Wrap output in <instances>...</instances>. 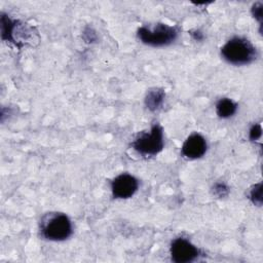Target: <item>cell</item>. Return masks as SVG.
<instances>
[{
  "instance_id": "obj_1",
  "label": "cell",
  "mask_w": 263,
  "mask_h": 263,
  "mask_svg": "<svg viewBox=\"0 0 263 263\" xmlns=\"http://www.w3.org/2000/svg\"><path fill=\"white\" fill-rule=\"evenodd\" d=\"M221 54L225 61L236 66L250 64L257 57L255 46L248 39L241 37L228 40L222 46Z\"/></svg>"
},
{
  "instance_id": "obj_2",
  "label": "cell",
  "mask_w": 263,
  "mask_h": 263,
  "mask_svg": "<svg viewBox=\"0 0 263 263\" xmlns=\"http://www.w3.org/2000/svg\"><path fill=\"white\" fill-rule=\"evenodd\" d=\"M40 230L43 237L53 241L69 238L73 231L69 217L63 213L46 214L41 220Z\"/></svg>"
},
{
  "instance_id": "obj_3",
  "label": "cell",
  "mask_w": 263,
  "mask_h": 263,
  "mask_svg": "<svg viewBox=\"0 0 263 263\" xmlns=\"http://www.w3.org/2000/svg\"><path fill=\"white\" fill-rule=\"evenodd\" d=\"M164 146L162 127L154 124L150 132L141 133L132 143V147L140 154L153 156L158 154Z\"/></svg>"
},
{
  "instance_id": "obj_4",
  "label": "cell",
  "mask_w": 263,
  "mask_h": 263,
  "mask_svg": "<svg viewBox=\"0 0 263 263\" xmlns=\"http://www.w3.org/2000/svg\"><path fill=\"white\" fill-rule=\"evenodd\" d=\"M139 39L150 46H165L173 43L178 37V30L175 27L157 24L154 28L142 27L138 30Z\"/></svg>"
},
{
  "instance_id": "obj_5",
  "label": "cell",
  "mask_w": 263,
  "mask_h": 263,
  "mask_svg": "<svg viewBox=\"0 0 263 263\" xmlns=\"http://www.w3.org/2000/svg\"><path fill=\"white\" fill-rule=\"evenodd\" d=\"M33 29L21 24L18 21L11 20L5 14H1V37L3 40L13 42L21 46V42H26L33 35Z\"/></svg>"
},
{
  "instance_id": "obj_6",
  "label": "cell",
  "mask_w": 263,
  "mask_h": 263,
  "mask_svg": "<svg viewBox=\"0 0 263 263\" xmlns=\"http://www.w3.org/2000/svg\"><path fill=\"white\" fill-rule=\"evenodd\" d=\"M171 258L176 263H189L194 261L199 250L184 237H178L173 240L170 249Z\"/></svg>"
},
{
  "instance_id": "obj_7",
  "label": "cell",
  "mask_w": 263,
  "mask_h": 263,
  "mask_svg": "<svg viewBox=\"0 0 263 263\" xmlns=\"http://www.w3.org/2000/svg\"><path fill=\"white\" fill-rule=\"evenodd\" d=\"M139 188V181L129 174L117 176L111 183L112 195L115 198L126 199L132 197Z\"/></svg>"
},
{
  "instance_id": "obj_8",
  "label": "cell",
  "mask_w": 263,
  "mask_h": 263,
  "mask_svg": "<svg viewBox=\"0 0 263 263\" xmlns=\"http://www.w3.org/2000/svg\"><path fill=\"white\" fill-rule=\"evenodd\" d=\"M206 141L199 134H193L189 136L182 145V155L189 159H196L204 155L206 152Z\"/></svg>"
},
{
  "instance_id": "obj_9",
  "label": "cell",
  "mask_w": 263,
  "mask_h": 263,
  "mask_svg": "<svg viewBox=\"0 0 263 263\" xmlns=\"http://www.w3.org/2000/svg\"><path fill=\"white\" fill-rule=\"evenodd\" d=\"M164 97H165V93L162 89H160V88L150 89L145 98L146 107L150 111L157 110L162 105V103L164 101Z\"/></svg>"
},
{
  "instance_id": "obj_10",
  "label": "cell",
  "mask_w": 263,
  "mask_h": 263,
  "mask_svg": "<svg viewBox=\"0 0 263 263\" xmlns=\"http://www.w3.org/2000/svg\"><path fill=\"white\" fill-rule=\"evenodd\" d=\"M237 105L231 99L223 98L218 101L216 105V112L221 118H229L235 114Z\"/></svg>"
},
{
  "instance_id": "obj_11",
  "label": "cell",
  "mask_w": 263,
  "mask_h": 263,
  "mask_svg": "<svg viewBox=\"0 0 263 263\" xmlns=\"http://www.w3.org/2000/svg\"><path fill=\"white\" fill-rule=\"evenodd\" d=\"M250 199L256 205L262 204V183H258L253 186L250 192Z\"/></svg>"
},
{
  "instance_id": "obj_12",
  "label": "cell",
  "mask_w": 263,
  "mask_h": 263,
  "mask_svg": "<svg viewBox=\"0 0 263 263\" xmlns=\"http://www.w3.org/2000/svg\"><path fill=\"white\" fill-rule=\"evenodd\" d=\"M214 193L219 197H224L228 194V187L224 183H216L214 186Z\"/></svg>"
},
{
  "instance_id": "obj_13",
  "label": "cell",
  "mask_w": 263,
  "mask_h": 263,
  "mask_svg": "<svg viewBox=\"0 0 263 263\" xmlns=\"http://www.w3.org/2000/svg\"><path fill=\"white\" fill-rule=\"evenodd\" d=\"M262 7H263V5H262L261 2L255 3L252 7V14L259 22L260 27H261V24H262Z\"/></svg>"
},
{
  "instance_id": "obj_14",
  "label": "cell",
  "mask_w": 263,
  "mask_h": 263,
  "mask_svg": "<svg viewBox=\"0 0 263 263\" xmlns=\"http://www.w3.org/2000/svg\"><path fill=\"white\" fill-rule=\"evenodd\" d=\"M261 135H262V128H261V125L259 123L257 124H254L251 129H250V134H249V137H250V140L252 141H257L261 138Z\"/></svg>"
},
{
  "instance_id": "obj_15",
  "label": "cell",
  "mask_w": 263,
  "mask_h": 263,
  "mask_svg": "<svg viewBox=\"0 0 263 263\" xmlns=\"http://www.w3.org/2000/svg\"><path fill=\"white\" fill-rule=\"evenodd\" d=\"M88 36V38L86 39V42H92L93 40H96L97 39V36H96V33L91 30V29H89V28H87L85 31H84V33H83V36Z\"/></svg>"
},
{
  "instance_id": "obj_16",
  "label": "cell",
  "mask_w": 263,
  "mask_h": 263,
  "mask_svg": "<svg viewBox=\"0 0 263 263\" xmlns=\"http://www.w3.org/2000/svg\"><path fill=\"white\" fill-rule=\"evenodd\" d=\"M191 35H192V37H193L195 40H197V41H200V40L203 39V35H202V33H201L200 31H197V30L191 31Z\"/></svg>"
}]
</instances>
